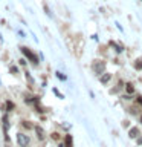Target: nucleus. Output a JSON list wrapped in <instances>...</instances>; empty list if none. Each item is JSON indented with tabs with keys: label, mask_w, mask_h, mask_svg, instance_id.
Listing matches in <instances>:
<instances>
[{
	"label": "nucleus",
	"mask_w": 142,
	"mask_h": 147,
	"mask_svg": "<svg viewBox=\"0 0 142 147\" xmlns=\"http://www.w3.org/2000/svg\"><path fill=\"white\" fill-rule=\"evenodd\" d=\"M92 69H93V72L96 74V75L101 77L102 74H105V61H102V60H98V61L93 63Z\"/></svg>",
	"instance_id": "1"
},
{
	"label": "nucleus",
	"mask_w": 142,
	"mask_h": 147,
	"mask_svg": "<svg viewBox=\"0 0 142 147\" xmlns=\"http://www.w3.org/2000/svg\"><path fill=\"white\" fill-rule=\"evenodd\" d=\"M6 107H8V110H9V109H12V107H14V104L11 103V101H8V103H6Z\"/></svg>",
	"instance_id": "12"
},
{
	"label": "nucleus",
	"mask_w": 142,
	"mask_h": 147,
	"mask_svg": "<svg viewBox=\"0 0 142 147\" xmlns=\"http://www.w3.org/2000/svg\"><path fill=\"white\" fill-rule=\"evenodd\" d=\"M23 126H25V127H27V129H31V127H32L31 124H29V121H25V123H23Z\"/></svg>",
	"instance_id": "14"
},
{
	"label": "nucleus",
	"mask_w": 142,
	"mask_h": 147,
	"mask_svg": "<svg viewBox=\"0 0 142 147\" xmlns=\"http://www.w3.org/2000/svg\"><path fill=\"white\" fill-rule=\"evenodd\" d=\"M34 130H35V133H37V138H38L40 141H43V140H44V136H46L43 129H41L40 126H35V127H34Z\"/></svg>",
	"instance_id": "5"
},
{
	"label": "nucleus",
	"mask_w": 142,
	"mask_h": 147,
	"mask_svg": "<svg viewBox=\"0 0 142 147\" xmlns=\"http://www.w3.org/2000/svg\"><path fill=\"white\" fill-rule=\"evenodd\" d=\"M57 77L60 78V80H66V77H64L63 74H61V72H57Z\"/></svg>",
	"instance_id": "11"
},
{
	"label": "nucleus",
	"mask_w": 142,
	"mask_h": 147,
	"mask_svg": "<svg viewBox=\"0 0 142 147\" xmlns=\"http://www.w3.org/2000/svg\"><path fill=\"white\" fill-rule=\"evenodd\" d=\"M139 135H141V132H139V129H137V127H131L130 130H128V136H130L131 140H137Z\"/></svg>",
	"instance_id": "4"
},
{
	"label": "nucleus",
	"mask_w": 142,
	"mask_h": 147,
	"mask_svg": "<svg viewBox=\"0 0 142 147\" xmlns=\"http://www.w3.org/2000/svg\"><path fill=\"white\" fill-rule=\"evenodd\" d=\"M110 46H113V48H115V51H116L118 54H121V52H122V46L116 45V43H115V41H110Z\"/></svg>",
	"instance_id": "8"
},
{
	"label": "nucleus",
	"mask_w": 142,
	"mask_h": 147,
	"mask_svg": "<svg viewBox=\"0 0 142 147\" xmlns=\"http://www.w3.org/2000/svg\"><path fill=\"white\" fill-rule=\"evenodd\" d=\"M139 121H141V124H142V115H141V118H139Z\"/></svg>",
	"instance_id": "17"
},
{
	"label": "nucleus",
	"mask_w": 142,
	"mask_h": 147,
	"mask_svg": "<svg viewBox=\"0 0 142 147\" xmlns=\"http://www.w3.org/2000/svg\"><path fill=\"white\" fill-rule=\"evenodd\" d=\"M58 138H60V135H58V133H52V140H55V141H57Z\"/></svg>",
	"instance_id": "13"
},
{
	"label": "nucleus",
	"mask_w": 142,
	"mask_h": 147,
	"mask_svg": "<svg viewBox=\"0 0 142 147\" xmlns=\"http://www.w3.org/2000/svg\"><path fill=\"white\" fill-rule=\"evenodd\" d=\"M136 101H137V103H139V104L142 106V96H137V98H136Z\"/></svg>",
	"instance_id": "15"
},
{
	"label": "nucleus",
	"mask_w": 142,
	"mask_h": 147,
	"mask_svg": "<svg viewBox=\"0 0 142 147\" xmlns=\"http://www.w3.org/2000/svg\"><path fill=\"white\" fill-rule=\"evenodd\" d=\"M99 80H101V83H102V84H107V83L112 80V74H109V72L102 74V75L99 77Z\"/></svg>",
	"instance_id": "6"
},
{
	"label": "nucleus",
	"mask_w": 142,
	"mask_h": 147,
	"mask_svg": "<svg viewBox=\"0 0 142 147\" xmlns=\"http://www.w3.org/2000/svg\"><path fill=\"white\" fill-rule=\"evenodd\" d=\"M17 142L20 147H27V144H29V138H27V135H25V133H18L17 135Z\"/></svg>",
	"instance_id": "3"
},
{
	"label": "nucleus",
	"mask_w": 142,
	"mask_h": 147,
	"mask_svg": "<svg viewBox=\"0 0 142 147\" xmlns=\"http://www.w3.org/2000/svg\"><path fill=\"white\" fill-rule=\"evenodd\" d=\"M125 90H127V94H133V92H135V87H133V84L128 83V84H125Z\"/></svg>",
	"instance_id": "10"
},
{
	"label": "nucleus",
	"mask_w": 142,
	"mask_h": 147,
	"mask_svg": "<svg viewBox=\"0 0 142 147\" xmlns=\"http://www.w3.org/2000/svg\"><path fill=\"white\" fill-rule=\"evenodd\" d=\"M137 144H139V146L142 144V136H139V138H137Z\"/></svg>",
	"instance_id": "16"
},
{
	"label": "nucleus",
	"mask_w": 142,
	"mask_h": 147,
	"mask_svg": "<svg viewBox=\"0 0 142 147\" xmlns=\"http://www.w3.org/2000/svg\"><path fill=\"white\" fill-rule=\"evenodd\" d=\"M0 86H2V80H0Z\"/></svg>",
	"instance_id": "18"
},
{
	"label": "nucleus",
	"mask_w": 142,
	"mask_h": 147,
	"mask_svg": "<svg viewBox=\"0 0 142 147\" xmlns=\"http://www.w3.org/2000/svg\"><path fill=\"white\" fill-rule=\"evenodd\" d=\"M21 52L25 54L26 57L29 58V60H31V61L34 63V64H38V58H37V55H35L34 52H32L31 49H27V48H21Z\"/></svg>",
	"instance_id": "2"
},
{
	"label": "nucleus",
	"mask_w": 142,
	"mask_h": 147,
	"mask_svg": "<svg viewBox=\"0 0 142 147\" xmlns=\"http://www.w3.org/2000/svg\"><path fill=\"white\" fill-rule=\"evenodd\" d=\"M64 147H73L72 135H66V136H64Z\"/></svg>",
	"instance_id": "7"
},
{
	"label": "nucleus",
	"mask_w": 142,
	"mask_h": 147,
	"mask_svg": "<svg viewBox=\"0 0 142 147\" xmlns=\"http://www.w3.org/2000/svg\"><path fill=\"white\" fill-rule=\"evenodd\" d=\"M135 67L137 69V71H141V69H142V58H137L135 61Z\"/></svg>",
	"instance_id": "9"
}]
</instances>
